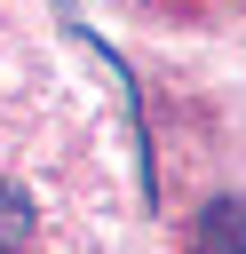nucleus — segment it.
<instances>
[{
	"instance_id": "nucleus-2",
	"label": "nucleus",
	"mask_w": 246,
	"mask_h": 254,
	"mask_svg": "<svg viewBox=\"0 0 246 254\" xmlns=\"http://www.w3.org/2000/svg\"><path fill=\"white\" fill-rule=\"evenodd\" d=\"M24 238H32V198L16 183H0V254H16Z\"/></svg>"
},
{
	"instance_id": "nucleus-1",
	"label": "nucleus",
	"mask_w": 246,
	"mask_h": 254,
	"mask_svg": "<svg viewBox=\"0 0 246 254\" xmlns=\"http://www.w3.org/2000/svg\"><path fill=\"white\" fill-rule=\"evenodd\" d=\"M198 254H246V198L238 190H214L198 206Z\"/></svg>"
}]
</instances>
